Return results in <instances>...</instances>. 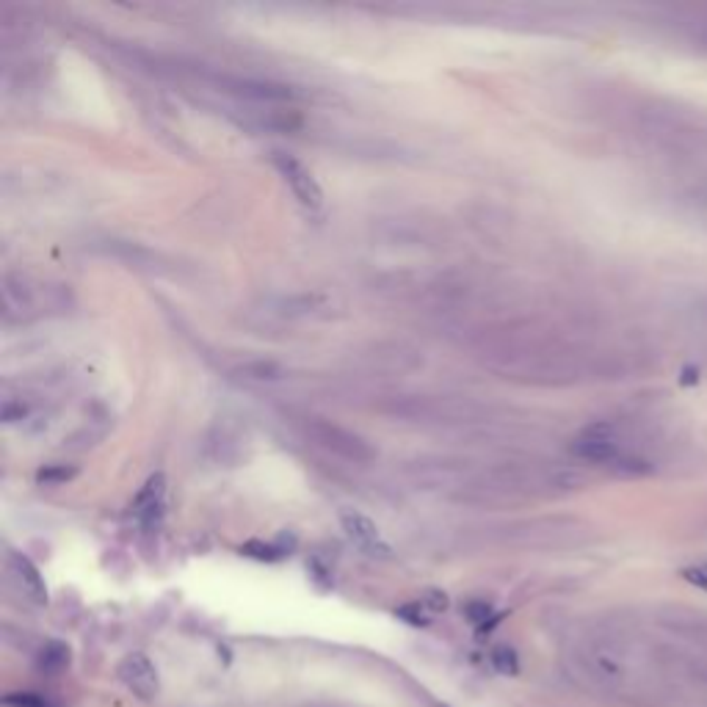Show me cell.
Here are the masks:
<instances>
[{"instance_id": "obj_1", "label": "cell", "mask_w": 707, "mask_h": 707, "mask_svg": "<svg viewBox=\"0 0 707 707\" xmlns=\"http://www.w3.org/2000/svg\"><path fill=\"white\" fill-rule=\"evenodd\" d=\"M307 434L323 451H330V454H335L340 459L357 462V464H365V462L376 459V451L359 437V434H354V431H349V428H343L338 423L312 420V423H307Z\"/></svg>"}, {"instance_id": "obj_2", "label": "cell", "mask_w": 707, "mask_h": 707, "mask_svg": "<svg viewBox=\"0 0 707 707\" xmlns=\"http://www.w3.org/2000/svg\"><path fill=\"white\" fill-rule=\"evenodd\" d=\"M274 163H277V169L282 172L288 188L293 191V196H296L304 207L318 210V207L323 205V191H320L315 175L304 167L299 158L285 155V152H277V155H274Z\"/></svg>"}, {"instance_id": "obj_3", "label": "cell", "mask_w": 707, "mask_h": 707, "mask_svg": "<svg viewBox=\"0 0 707 707\" xmlns=\"http://www.w3.org/2000/svg\"><path fill=\"white\" fill-rule=\"evenodd\" d=\"M119 680L144 702L155 699L158 691H160V683H158V669L155 664L144 655V652H130L128 658H122L119 669H117Z\"/></svg>"}, {"instance_id": "obj_4", "label": "cell", "mask_w": 707, "mask_h": 707, "mask_svg": "<svg viewBox=\"0 0 707 707\" xmlns=\"http://www.w3.org/2000/svg\"><path fill=\"white\" fill-rule=\"evenodd\" d=\"M340 522H343V530L349 533V539L354 541L362 553L378 556V559L390 556V545L385 541V536L378 533V528H376V522L370 517H365L362 511L346 509V511H340Z\"/></svg>"}, {"instance_id": "obj_5", "label": "cell", "mask_w": 707, "mask_h": 707, "mask_svg": "<svg viewBox=\"0 0 707 707\" xmlns=\"http://www.w3.org/2000/svg\"><path fill=\"white\" fill-rule=\"evenodd\" d=\"M133 511H136L139 522L147 530H158L160 528L163 514H167V478H163L160 473H155L144 483V489H141L136 503H133Z\"/></svg>"}, {"instance_id": "obj_6", "label": "cell", "mask_w": 707, "mask_h": 707, "mask_svg": "<svg viewBox=\"0 0 707 707\" xmlns=\"http://www.w3.org/2000/svg\"><path fill=\"white\" fill-rule=\"evenodd\" d=\"M6 564H9V572H12L14 583L20 586V591L28 597V600H31L33 606H47V600H50V597H47V583H44V578L39 575V569L33 567V561L25 559L23 553L9 550Z\"/></svg>"}, {"instance_id": "obj_7", "label": "cell", "mask_w": 707, "mask_h": 707, "mask_svg": "<svg viewBox=\"0 0 707 707\" xmlns=\"http://www.w3.org/2000/svg\"><path fill=\"white\" fill-rule=\"evenodd\" d=\"M230 91L249 97V100H291V89L280 86V83H268V81H249V78H233L227 81Z\"/></svg>"}, {"instance_id": "obj_8", "label": "cell", "mask_w": 707, "mask_h": 707, "mask_svg": "<svg viewBox=\"0 0 707 707\" xmlns=\"http://www.w3.org/2000/svg\"><path fill=\"white\" fill-rule=\"evenodd\" d=\"M70 666V646L62 641H50L39 652V669L44 674H59Z\"/></svg>"}, {"instance_id": "obj_9", "label": "cell", "mask_w": 707, "mask_h": 707, "mask_svg": "<svg viewBox=\"0 0 707 707\" xmlns=\"http://www.w3.org/2000/svg\"><path fill=\"white\" fill-rule=\"evenodd\" d=\"M492 666H495V672H501V674H506V677H514L517 672H520V658H517V652L511 649V646H495L492 649Z\"/></svg>"}, {"instance_id": "obj_10", "label": "cell", "mask_w": 707, "mask_h": 707, "mask_svg": "<svg viewBox=\"0 0 707 707\" xmlns=\"http://www.w3.org/2000/svg\"><path fill=\"white\" fill-rule=\"evenodd\" d=\"M78 475L75 467H67V464H47L36 473V481L39 483H47V486H59V483H67Z\"/></svg>"}, {"instance_id": "obj_11", "label": "cell", "mask_w": 707, "mask_h": 707, "mask_svg": "<svg viewBox=\"0 0 707 707\" xmlns=\"http://www.w3.org/2000/svg\"><path fill=\"white\" fill-rule=\"evenodd\" d=\"M396 614H398V619H404V622L412 625V627H428V625H431V614L425 611V606H423L420 600L401 606Z\"/></svg>"}, {"instance_id": "obj_12", "label": "cell", "mask_w": 707, "mask_h": 707, "mask_svg": "<svg viewBox=\"0 0 707 707\" xmlns=\"http://www.w3.org/2000/svg\"><path fill=\"white\" fill-rule=\"evenodd\" d=\"M464 616L475 625V627H483V625H489L495 616H492V606L489 603H478V600H473V603H467L464 606Z\"/></svg>"}, {"instance_id": "obj_13", "label": "cell", "mask_w": 707, "mask_h": 707, "mask_svg": "<svg viewBox=\"0 0 707 707\" xmlns=\"http://www.w3.org/2000/svg\"><path fill=\"white\" fill-rule=\"evenodd\" d=\"M420 603L425 606V611L428 614H443V611H448V594L445 591H440V588H428L423 597H420Z\"/></svg>"}, {"instance_id": "obj_14", "label": "cell", "mask_w": 707, "mask_h": 707, "mask_svg": "<svg viewBox=\"0 0 707 707\" xmlns=\"http://www.w3.org/2000/svg\"><path fill=\"white\" fill-rule=\"evenodd\" d=\"M244 553L246 556H254L260 561H277L282 559V550L274 548V545H263V541H249V545H244Z\"/></svg>"}, {"instance_id": "obj_15", "label": "cell", "mask_w": 707, "mask_h": 707, "mask_svg": "<svg viewBox=\"0 0 707 707\" xmlns=\"http://www.w3.org/2000/svg\"><path fill=\"white\" fill-rule=\"evenodd\" d=\"M9 707H53L44 696H39V693H9L6 699H4Z\"/></svg>"}, {"instance_id": "obj_16", "label": "cell", "mask_w": 707, "mask_h": 707, "mask_svg": "<svg viewBox=\"0 0 707 707\" xmlns=\"http://www.w3.org/2000/svg\"><path fill=\"white\" fill-rule=\"evenodd\" d=\"M685 578H688L691 583H696L699 588L707 591V569H685Z\"/></svg>"}]
</instances>
